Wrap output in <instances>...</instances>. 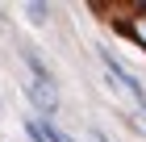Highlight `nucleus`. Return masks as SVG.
Instances as JSON below:
<instances>
[{
  "label": "nucleus",
  "mask_w": 146,
  "mask_h": 142,
  "mask_svg": "<svg viewBox=\"0 0 146 142\" xmlns=\"http://www.w3.org/2000/svg\"><path fill=\"white\" fill-rule=\"evenodd\" d=\"M25 100H29L42 117H54V109H58V88H54V79H29V84H25Z\"/></svg>",
  "instance_id": "obj_1"
},
{
  "label": "nucleus",
  "mask_w": 146,
  "mask_h": 142,
  "mask_svg": "<svg viewBox=\"0 0 146 142\" xmlns=\"http://www.w3.org/2000/svg\"><path fill=\"white\" fill-rule=\"evenodd\" d=\"M25 134H29V142H46V134H42V121H25Z\"/></svg>",
  "instance_id": "obj_5"
},
{
  "label": "nucleus",
  "mask_w": 146,
  "mask_h": 142,
  "mask_svg": "<svg viewBox=\"0 0 146 142\" xmlns=\"http://www.w3.org/2000/svg\"><path fill=\"white\" fill-rule=\"evenodd\" d=\"M88 142H109V138H104V130H96V125H92V130H88Z\"/></svg>",
  "instance_id": "obj_6"
},
{
  "label": "nucleus",
  "mask_w": 146,
  "mask_h": 142,
  "mask_svg": "<svg viewBox=\"0 0 146 142\" xmlns=\"http://www.w3.org/2000/svg\"><path fill=\"white\" fill-rule=\"evenodd\" d=\"M25 67L34 71V79H54V75H50V67L38 59V50H25Z\"/></svg>",
  "instance_id": "obj_3"
},
{
  "label": "nucleus",
  "mask_w": 146,
  "mask_h": 142,
  "mask_svg": "<svg viewBox=\"0 0 146 142\" xmlns=\"http://www.w3.org/2000/svg\"><path fill=\"white\" fill-rule=\"evenodd\" d=\"M117 33H125L134 46H142V50H146V0L129 4V17H125V21H117Z\"/></svg>",
  "instance_id": "obj_2"
},
{
  "label": "nucleus",
  "mask_w": 146,
  "mask_h": 142,
  "mask_svg": "<svg viewBox=\"0 0 146 142\" xmlns=\"http://www.w3.org/2000/svg\"><path fill=\"white\" fill-rule=\"evenodd\" d=\"M25 13H29V17H34V21L42 25L46 17H50V4H42V0H29V4H25Z\"/></svg>",
  "instance_id": "obj_4"
}]
</instances>
